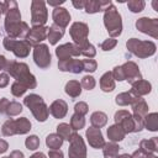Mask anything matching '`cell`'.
Segmentation results:
<instances>
[{
  "mask_svg": "<svg viewBox=\"0 0 158 158\" xmlns=\"http://www.w3.org/2000/svg\"><path fill=\"white\" fill-rule=\"evenodd\" d=\"M106 14H105V26L107 27V31L110 32V35L112 36H117L121 33V17L117 14L116 9L114 6L109 9H106Z\"/></svg>",
  "mask_w": 158,
  "mask_h": 158,
  "instance_id": "obj_1",
  "label": "cell"
},
{
  "mask_svg": "<svg viewBox=\"0 0 158 158\" xmlns=\"http://www.w3.org/2000/svg\"><path fill=\"white\" fill-rule=\"evenodd\" d=\"M47 19V11L44 7V2L33 1L32 2V23L33 25H43Z\"/></svg>",
  "mask_w": 158,
  "mask_h": 158,
  "instance_id": "obj_2",
  "label": "cell"
},
{
  "mask_svg": "<svg viewBox=\"0 0 158 158\" xmlns=\"http://www.w3.org/2000/svg\"><path fill=\"white\" fill-rule=\"evenodd\" d=\"M72 142V146L69 148V156L70 158H84L85 157V148L84 143L81 141V137L78 135H73L72 138H69Z\"/></svg>",
  "mask_w": 158,
  "mask_h": 158,
  "instance_id": "obj_3",
  "label": "cell"
},
{
  "mask_svg": "<svg viewBox=\"0 0 158 158\" xmlns=\"http://www.w3.org/2000/svg\"><path fill=\"white\" fill-rule=\"evenodd\" d=\"M35 60L42 68H46L51 63V56H49L48 49H47L46 46L36 47V49H35Z\"/></svg>",
  "mask_w": 158,
  "mask_h": 158,
  "instance_id": "obj_4",
  "label": "cell"
},
{
  "mask_svg": "<svg viewBox=\"0 0 158 158\" xmlns=\"http://www.w3.org/2000/svg\"><path fill=\"white\" fill-rule=\"evenodd\" d=\"M70 33L73 36V38L79 42V43H85V37H86V33H88V27L84 23H80V22H77L72 26V30H70ZM86 44V43H85Z\"/></svg>",
  "mask_w": 158,
  "mask_h": 158,
  "instance_id": "obj_5",
  "label": "cell"
},
{
  "mask_svg": "<svg viewBox=\"0 0 158 158\" xmlns=\"http://www.w3.org/2000/svg\"><path fill=\"white\" fill-rule=\"evenodd\" d=\"M53 19H54V22H56L57 26L59 25V26L64 27V26H67V23L69 22L70 16H69V14L67 12L65 9H63V7H57V9L53 11Z\"/></svg>",
  "mask_w": 158,
  "mask_h": 158,
  "instance_id": "obj_6",
  "label": "cell"
},
{
  "mask_svg": "<svg viewBox=\"0 0 158 158\" xmlns=\"http://www.w3.org/2000/svg\"><path fill=\"white\" fill-rule=\"evenodd\" d=\"M86 136H88L89 143L91 146H94L95 148H100L104 144V139H102V136H101L100 130H98V128H90V130H88Z\"/></svg>",
  "mask_w": 158,
  "mask_h": 158,
  "instance_id": "obj_7",
  "label": "cell"
},
{
  "mask_svg": "<svg viewBox=\"0 0 158 158\" xmlns=\"http://www.w3.org/2000/svg\"><path fill=\"white\" fill-rule=\"evenodd\" d=\"M51 112L56 117H63L65 115V112H67V105H65V102L62 101V100H58V101L53 102L52 106H51Z\"/></svg>",
  "mask_w": 158,
  "mask_h": 158,
  "instance_id": "obj_8",
  "label": "cell"
},
{
  "mask_svg": "<svg viewBox=\"0 0 158 158\" xmlns=\"http://www.w3.org/2000/svg\"><path fill=\"white\" fill-rule=\"evenodd\" d=\"M85 6V11L86 12H96L100 10H104L105 6H111V2H100V1H89V2H84Z\"/></svg>",
  "mask_w": 158,
  "mask_h": 158,
  "instance_id": "obj_9",
  "label": "cell"
},
{
  "mask_svg": "<svg viewBox=\"0 0 158 158\" xmlns=\"http://www.w3.org/2000/svg\"><path fill=\"white\" fill-rule=\"evenodd\" d=\"M44 36H46V28H42V27H36V28L31 30L30 33H28V38L31 40L32 43H36L38 41H42L44 38Z\"/></svg>",
  "mask_w": 158,
  "mask_h": 158,
  "instance_id": "obj_10",
  "label": "cell"
},
{
  "mask_svg": "<svg viewBox=\"0 0 158 158\" xmlns=\"http://www.w3.org/2000/svg\"><path fill=\"white\" fill-rule=\"evenodd\" d=\"M63 35V30L57 26V25H53L49 30V33H48V38L51 40V43H56Z\"/></svg>",
  "mask_w": 158,
  "mask_h": 158,
  "instance_id": "obj_11",
  "label": "cell"
},
{
  "mask_svg": "<svg viewBox=\"0 0 158 158\" xmlns=\"http://www.w3.org/2000/svg\"><path fill=\"white\" fill-rule=\"evenodd\" d=\"M107 135H109V137H110L112 141H120V139H122V137H123V132L121 131V127H118V126H112V127H110V128L107 130Z\"/></svg>",
  "mask_w": 158,
  "mask_h": 158,
  "instance_id": "obj_12",
  "label": "cell"
},
{
  "mask_svg": "<svg viewBox=\"0 0 158 158\" xmlns=\"http://www.w3.org/2000/svg\"><path fill=\"white\" fill-rule=\"evenodd\" d=\"M91 123L94 126H98V127H101L106 123V115L102 114V112H95L91 116Z\"/></svg>",
  "mask_w": 158,
  "mask_h": 158,
  "instance_id": "obj_13",
  "label": "cell"
},
{
  "mask_svg": "<svg viewBox=\"0 0 158 158\" xmlns=\"http://www.w3.org/2000/svg\"><path fill=\"white\" fill-rule=\"evenodd\" d=\"M65 91H67V94H69L72 96H78L80 94V85H79V83L69 81L67 84V86H65Z\"/></svg>",
  "mask_w": 158,
  "mask_h": 158,
  "instance_id": "obj_14",
  "label": "cell"
},
{
  "mask_svg": "<svg viewBox=\"0 0 158 158\" xmlns=\"http://www.w3.org/2000/svg\"><path fill=\"white\" fill-rule=\"evenodd\" d=\"M101 86H102V90L105 91H111L114 89V83L111 80V73H106L101 78Z\"/></svg>",
  "mask_w": 158,
  "mask_h": 158,
  "instance_id": "obj_15",
  "label": "cell"
},
{
  "mask_svg": "<svg viewBox=\"0 0 158 158\" xmlns=\"http://www.w3.org/2000/svg\"><path fill=\"white\" fill-rule=\"evenodd\" d=\"M62 142H63V139H62V137H60V136L51 135V136H48V137H47V144H48L51 148H53V149L59 148V147H60V144H62Z\"/></svg>",
  "mask_w": 158,
  "mask_h": 158,
  "instance_id": "obj_16",
  "label": "cell"
},
{
  "mask_svg": "<svg viewBox=\"0 0 158 158\" xmlns=\"http://www.w3.org/2000/svg\"><path fill=\"white\" fill-rule=\"evenodd\" d=\"M117 151H118V147L116 144H112V143L106 144V148L104 151L105 158H117Z\"/></svg>",
  "mask_w": 158,
  "mask_h": 158,
  "instance_id": "obj_17",
  "label": "cell"
},
{
  "mask_svg": "<svg viewBox=\"0 0 158 158\" xmlns=\"http://www.w3.org/2000/svg\"><path fill=\"white\" fill-rule=\"evenodd\" d=\"M72 126L74 130H78V128H81L84 126V118H83V115H79V114H75L72 118Z\"/></svg>",
  "mask_w": 158,
  "mask_h": 158,
  "instance_id": "obj_18",
  "label": "cell"
},
{
  "mask_svg": "<svg viewBox=\"0 0 158 158\" xmlns=\"http://www.w3.org/2000/svg\"><path fill=\"white\" fill-rule=\"evenodd\" d=\"M38 143H40V141L36 136H31L26 139V146L28 149H36L38 147Z\"/></svg>",
  "mask_w": 158,
  "mask_h": 158,
  "instance_id": "obj_19",
  "label": "cell"
},
{
  "mask_svg": "<svg viewBox=\"0 0 158 158\" xmlns=\"http://www.w3.org/2000/svg\"><path fill=\"white\" fill-rule=\"evenodd\" d=\"M143 6H144V2H143V1H139V2H137V1H131V2H128V7H130L133 12H139V11L143 9Z\"/></svg>",
  "mask_w": 158,
  "mask_h": 158,
  "instance_id": "obj_20",
  "label": "cell"
},
{
  "mask_svg": "<svg viewBox=\"0 0 158 158\" xmlns=\"http://www.w3.org/2000/svg\"><path fill=\"white\" fill-rule=\"evenodd\" d=\"M69 131V126L65 123H62L58 126V133H60V137H70Z\"/></svg>",
  "mask_w": 158,
  "mask_h": 158,
  "instance_id": "obj_21",
  "label": "cell"
},
{
  "mask_svg": "<svg viewBox=\"0 0 158 158\" xmlns=\"http://www.w3.org/2000/svg\"><path fill=\"white\" fill-rule=\"evenodd\" d=\"M81 84H83V86H85L89 90V89H93L94 88L95 81H94V79L91 77H85V78H83V83Z\"/></svg>",
  "mask_w": 158,
  "mask_h": 158,
  "instance_id": "obj_22",
  "label": "cell"
},
{
  "mask_svg": "<svg viewBox=\"0 0 158 158\" xmlns=\"http://www.w3.org/2000/svg\"><path fill=\"white\" fill-rule=\"evenodd\" d=\"M84 67H83V69H85V70H88V72H94L95 70V68H96V63L94 62V60H85L84 63Z\"/></svg>",
  "mask_w": 158,
  "mask_h": 158,
  "instance_id": "obj_23",
  "label": "cell"
},
{
  "mask_svg": "<svg viewBox=\"0 0 158 158\" xmlns=\"http://www.w3.org/2000/svg\"><path fill=\"white\" fill-rule=\"evenodd\" d=\"M75 111H77V114H79V115H84V114L88 111V107H86V105H85L84 102H79V104L75 105Z\"/></svg>",
  "mask_w": 158,
  "mask_h": 158,
  "instance_id": "obj_24",
  "label": "cell"
},
{
  "mask_svg": "<svg viewBox=\"0 0 158 158\" xmlns=\"http://www.w3.org/2000/svg\"><path fill=\"white\" fill-rule=\"evenodd\" d=\"M115 44H116V41H115V40H107L106 42H104V43L101 44V47H102L105 51H107V49L112 48Z\"/></svg>",
  "mask_w": 158,
  "mask_h": 158,
  "instance_id": "obj_25",
  "label": "cell"
},
{
  "mask_svg": "<svg viewBox=\"0 0 158 158\" xmlns=\"http://www.w3.org/2000/svg\"><path fill=\"white\" fill-rule=\"evenodd\" d=\"M49 157L51 158H63V153L60 151H51Z\"/></svg>",
  "mask_w": 158,
  "mask_h": 158,
  "instance_id": "obj_26",
  "label": "cell"
},
{
  "mask_svg": "<svg viewBox=\"0 0 158 158\" xmlns=\"http://www.w3.org/2000/svg\"><path fill=\"white\" fill-rule=\"evenodd\" d=\"M7 81H9V79H7V75H5V74H1V75H0V86H5V85L7 84Z\"/></svg>",
  "mask_w": 158,
  "mask_h": 158,
  "instance_id": "obj_27",
  "label": "cell"
},
{
  "mask_svg": "<svg viewBox=\"0 0 158 158\" xmlns=\"http://www.w3.org/2000/svg\"><path fill=\"white\" fill-rule=\"evenodd\" d=\"M6 148H7V143H6L5 141L0 139V153L5 152V151H6Z\"/></svg>",
  "mask_w": 158,
  "mask_h": 158,
  "instance_id": "obj_28",
  "label": "cell"
},
{
  "mask_svg": "<svg viewBox=\"0 0 158 158\" xmlns=\"http://www.w3.org/2000/svg\"><path fill=\"white\" fill-rule=\"evenodd\" d=\"M9 158H23V154L21 153V152H14L12 154H11V157H9Z\"/></svg>",
  "mask_w": 158,
  "mask_h": 158,
  "instance_id": "obj_29",
  "label": "cell"
},
{
  "mask_svg": "<svg viewBox=\"0 0 158 158\" xmlns=\"http://www.w3.org/2000/svg\"><path fill=\"white\" fill-rule=\"evenodd\" d=\"M31 158H44V156H43L42 153H36V154H33Z\"/></svg>",
  "mask_w": 158,
  "mask_h": 158,
  "instance_id": "obj_30",
  "label": "cell"
},
{
  "mask_svg": "<svg viewBox=\"0 0 158 158\" xmlns=\"http://www.w3.org/2000/svg\"><path fill=\"white\" fill-rule=\"evenodd\" d=\"M4 64H5V58L2 56H0V68H2Z\"/></svg>",
  "mask_w": 158,
  "mask_h": 158,
  "instance_id": "obj_31",
  "label": "cell"
},
{
  "mask_svg": "<svg viewBox=\"0 0 158 158\" xmlns=\"http://www.w3.org/2000/svg\"><path fill=\"white\" fill-rule=\"evenodd\" d=\"M121 158H131V157H130V156H126V154H123Z\"/></svg>",
  "mask_w": 158,
  "mask_h": 158,
  "instance_id": "obj_32",
  "label": "cell"
},
{
  "mask_svg": "<svg viewBox=\"0 0 158 158\" xmlns=\"http://www.w3.org/2000/svg\"><path fill=\"white\" fill-rule=\"evenodd\" d=\"M5 158H7V157H5Z\"/></svg>",
  "mask_w": 158,
  "mask_h": 158,
  "instance_id": "obj_33",
  "label": "cell"
}]
</instances>
